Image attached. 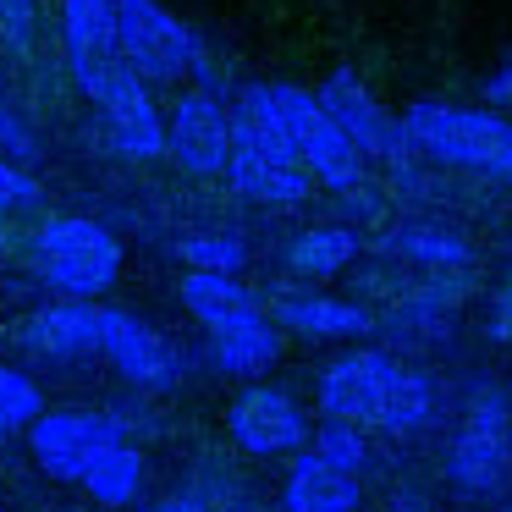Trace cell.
<instances>
[{"mask_svg": "<svg viewBox=\"0 0 512 512\" xmlns=\"http://www.w3.org/2000/svg\"><path fill=\"white\" fill-rule=\"evenodd\" d=\"M177 298H182V309H188L204 331H221V325H232V320H243V314L265 309V303H259L237 276H199V270L182 276Z\"/></svg>", "mask_w": 512, "mask_h": 512, "instance_id": "18", "label": "cell"}, {"mask_svg": "<svg viewBox=\"0 0 512 512\" xmlns=\"http://www.w3.org/2000/svg\"><path fill=\"white\" fill-rule=\"evenodd\" d=\"M402 144L424 166H452V171H474V177L512 182V116L501 111L419 100L402 116Z\"/></svg>", "mask_w": 512, "mask_h": 512, "instance_id": "1", "label": "cell"}, {"mask_svg": "<svg viewBox=\"0 0 512 512\" xmlns=\"http://www.w3.org/2000/svg\"><path fill=\"white\" fill-rule=\"evenodd\" d=\"M116 56L149 89L193 83V89L221 94V72H215L199 28H188L160 0H116Z\"/></svg>", "mask_w": 512, "mask_h": 512, "instance_id": "2", "label": "cell"}, {"mask_svg": "<svg viewBox=\"0 0 512 512\" xmlns=\"http://www.w3.org/2000/svg\"><path fill=\"white\" fill-rule=\"evenodd\" d=\"M83 490H89L100 507H111V512L116 507H133L138 490H144V452H138L133 441L116 446L111 457H100V463H94V474L83 479Z\"/></svg>", "mask_w": 512, "mask_h": 512, "instance_id": "21", "label": "cell"}, {"mask_svg": "<svg viewBox=\"0 0 512 512\" xmlns=\"http://www.w3.org/2000/svg\"><path fill=\"white\" fill-rule=\"evenodd\" d=\"M314 100H320L325 122H331L364 160H380V166H391V171H402L413 160L408 144H402V122L386 116V105L369 94V83L358 78L353 67H336L331 78L314 89Z\"/></svg>", "mask_w": 512, "mask_h": 512, "instance_id": "5", "label": "cell"}, {"mask_svg": "<svg viewBox=\"0 0 512 512\" xmlns=\"http://www.w3.org/2000/svg\"><path fill=\"white\" fill-rule=\"evenodd\" d=\"M265 314L276 320V331L309 336V342H358L375 331V314L364 303L331 298V292H281Z\"/></svg>", "mask_w": 512, "mask_h": 512, "instance_id": "13", "label": "cell"}, {"mask_svg": "<svg viewBox=\"0 0 512 512\" xmlns=\"http://www.w3.org/2000/svg\"><path fill=\"white\" fill-rule=\"evenodd\" d=\"M61 50L83 100H100L105 83L122 72L116 56V0H61Z\"/></svg>", "mask_w": 512, "mask_h": 512, "instance_id": "11", "label": "cell"}, {"mask_svg": "<svg viewBox=\"0 0 512 512\" xmlns=\"http://www.w3.org/2000/svg\"><path fill=\"white\" fill-rule=\"evenodd\" d=\"M23 347L34 358H56V364H72V358L100 353V303H45L23 320Z\"/></svg>", "mask_w": 512, "mask_h": 512, "instance_id": "14", "label": "cell"}, {"mask_svg": "<svg viewBox=\"0 0 512 512\" xmlns=\"http://www.w3.org/2000/svg\"><path fill=\"white\" fill-rule=\"evenodd\" d=\"M309 452H314V457H325L331 468H347V474H364V463H369V441H364V430H353V424H331V419L314 424Z\"/></svg>", "mask_w": 512, "mask_h": 512, "instance_id": "25", "label": "cell"}, {"mask_svg": "<svg viewBox=\"0 0 512 512\" xmlns=\"http://www.w3.org/2000/svg\"><path fill=\"white\" fill-rule=\"evenodd\" d=\"M166 155L188 177H226V166H232V105L210 89H182L166 116Z\"/></svg>", "mask_w": 512, "mask_h": 512, "instance_id": "9", "label": "cell"}, {"mask_svg": "<svg viewBox=\"0 0 512 512\" xmlns=\"http://www.w3.org/2000/svg\"><path fill=\"white\" fill-rule=\"evenodd\" d=\"M210 364L221 369V375H232V380L259 386V375H270V369L281 364V331H276V320H270L265 309H254V314H243V320L210 331Z\"/></svg>", "mask_w": 512, "mask_h": 512, "instance_id": "15", "label": "cell"}, {"mask_svg": "<svg viewBox=\"0 0 512 512\" xmlns=\"http://www.w3.org/2000/svg\"><path fill=\"white\" fill-rule=\"evenodd\" d=\"M364 501V479L331 468L325 457L298 452L292 457V474L281 485V512H358Z\"/></svg>", "mask_w": 512, "mask_h": 512, "instance_id": "16", "label": "cell"}, {"mask_svg": "<svg viewBox=\"0 0 512 512\" xmlns=\"http://www.w3.org/2000/svg\"><path fill=\"white\" fill-rule=\"evenodd\" d=\"M485 331L496 336V342H507L512 336V270H507V287L490 298V314H485Z\"/></svg>", "mask_w": 512, "mask_h": 512, "instance_id": "29", "label": "cell"}, {"mask_svg": "<svg viewBox=\"0 0 512 512\" xmlns=\"http://www.w3.org/2000/svg\"><path fill=\"white\" fill-rule=\"evenodd\" d=\"M446 479L463 496H490L507 479V397L496 386H485L468 402V419L446 457Z\"/></svg>", "mask_w": 512, "mask_h": 512, "instance_id": "10", "label": "cell"}, {"mask_svg": "<svg viewBox=\"0 0 512 512\" xmlns=\"http://www.w3.org/2000/svg\"><path fill=\"white\" fill-rule=\"evenodd\" d=\"M39 204H45V182H39L28 166H17V160H0V221L34 215Z\"/></svg>", "mask_w": 512, "mask_h": 512, "instance_id": "26", "label": "cell"}, {"mask_svg": "<svg viewBox=\"0 0 512 512\" xmlns=\"http://www.w3.org/2000/svg\"><path fill=\"white\" fill-rule=\"evenodd\" d=\"M402 364L380 347H358V353H342L320 369V386H314V402L331 424H353V430H380V413H386V397L397 386Z\"/></svg>", "mask_w": 512, "mask_h": 512, "instance_id": "6", "label": "cell"}, {"mask_svg": "<svg viewBox=\"0 0 512 512\" xmlns=\"http://www.w3.org/2000/svg\"><path fill=\"white\" fill-rule=\"evenodd\" d=\"M226 435H232L237 452L248 457H298L309 452V413H303V402L292 397V391L281 386H243L232 402H226Z\"/></svg>", "mask_w": 512, "mask_h": 512, "instance_id": "8", "label": "cell"}, {"mask_svg": "<svg viewBox=\"0 0 512 512\" xmlns=\"http://www.w3.org/2000/svg\"><path fill=\"white\" fill-rule=\"evenodd\" d=\"M397 512H430V507H424V501H413V496H402V507Z\"/></svg>", "mask_w": 512, "mask_h": 512, "instance_id": "32", "label": "cell"}, {"mask_svg": "<svg viewBox=\"0 0 512 512\" xmlns=\"http://www.w3.org/2000/svg\"><path fill=\"white\" fill-rule=\"evenodd\" d=\"M501 512H512V501H507V507H501Z\"/></svg>", "mask_w": 512, "mask_h": 512, "instance_id": "33", "label": "cell"}, {"mask_svg": "<svg viewBox=\"0 0 512 512\" xmlns=\"http://www.w3.org/2000/svg\"><path fill=\"white\" fill-rule=\"evenodd\" d=\"M94 111H100L105 138H111V149L122 160H138V166H144V160L166 155V116H160L149 83H138L127 67L105 83V94L94 100Z\"/></svg>", "mask_w": 512, "mask_h": 512, "instance_id": "12", "label": "cell"}, {"mask_svg": "<svg viewBox=\"0 0 512 512\" xmlns=\"http://www.w3.org/2000/svg\"><path fill=\"white\" fill-rule=\"evenodd\" d=\"M0 45H12L17 56L34 50V0H0Z\"/></svg>", "mask_w": 512, "mask_h": 512, "instance_id": "28", "label": "cell"}, {"mask_svg": "<svg viewBox=\"0 0 512 512\" xmlns=\"http://www.w3.org/2000/svg\"><path fill=\"white\" fill-rule=\"evenodd\" d=\"M34 155H39L34 127H28L12 105L0 100V160H17V166H23V160H34Z\"/></svg>", "mask_w": 512, "mask_h": 512, "instance_id": "27", "label": "cell"}, {"mask_svg": "<svg viewBox=\"0 0 512 512\" xmlns=\"http://www.w3.org/2000/svg\"><path fill=\"white\" fill-rule=\"evenodd\" d=\"M39 419H45V391H39V380L28 369L0 364V441L28 435Z\"/></svg>", "mask_w": 512, "mask_h": 512, "instance_id": "23", "label": "cell"}, {"mask_svg": "<svg viewBox=\"0 0 512 512\" xmlns=\"http://www.w3.org/2000/svg\"><path fill=\"white\" fill-rule=\"evenodd\" d=\"M479 94H485V105H512V56L501 61L496 72H490L485 89H479Z\"/></svg>", "mask_w": 512, "mask_h": 512, "instance_id": "30", "label": "cell"}, {"mask_svg": "<svg viewBox=\"0 0 512 512\" xmlns=\"http://www.w3.org/2000/svg\"><path fill=\"white\" fill-rule=\"evenodd\" d=\"M226 182H232V193L270 204V210H292V204H303L314 193V177L298 160H265V155H232Z\"/></svg>", "mask_w": 512, "mask_h": 512, "instance_id": "17", "label": "cell"}, {"mask_svg": "<svg viewBox=\"0 0 512 512\" xmlns=\"http://www.w3.org/2000/svg\"><path fill=\"white\" fill-rule=\"evenodd\" d=\"M100 358L127 380L133 391H177L182 386V353L133 309H116V303H100Z\"/></svg>", "mask_w": 512, "mask_h": 512, "instance_id": "7", "label": "cell"}, {"mask_svg": "<svg viewBox=\"0 0 512 512\" xmlns=\"http://www.w3.org/2000/svg\"><path fill=\"white\" fill-rule=\"evenodd\" d=\"M391 254L413 259V265H430V270H463L468 259H474V248H468V237L446 232V226H397V232L386 237Z\"/></svg>", "mask_w": 512, "mask_h": 512, "instance_id": "20", "label": "cell"}, {"mask_svg": "<svg viewBox=\"0 0 512 512\" xmlns=\"http://www.w3.org/2000/svg\"><path fill=\"white\" fill-rule=\"evenodd\" d=\"M364 248V237L353 226H309L287 243V270L292 276H309V281H325L336 270H347Z\"/></svg>", "mask_w": 512, "mask_h": 512, "instance_id": "19", "label": "cell"}, {"mask_svg": "<svg viewBox=\"0 0 512 512\" xmlns=\"http://www.w3.org/2000/svg\"><path fill=\"white\" fill-rule=\"evenodd\" d=\"M144 512H210L199 496H166V501H155V507H144Z\"/></svg>", "mask_w": 512, "mask_h": 512, "instance_id": "31", "label": "cell"}, {"mask_svg": "<svg viewBox=\"0 0 512 512\" xmlns=\"http://www.w3.org/2000/svg\"><path fill=\"white\" fill-rule=\"evenodd\" d=\"M177 254L199 276H243V265H248V243L237 232H193L177 243Z\"/></svg>", "mask_w": 512, "mask_h": 512, "instance_id": "24", "label": "cell"}, {"mask_svg": "<svg viewBox=\"0 0 512 512\" xmlns=\"http://www.w3.org/2000/svg\"><path fill=\"white\" fill-rule=\"evenodd\" d=\"M34 276L56 292L61 303H100L122 281V237L94 215H50L34 232Z\"/></svg>", "mask_w": 512, "mask_h": 512, "instance_id": "3", "label": "cell"}, {"mask_svg": "<svg viewBox=\"0 0 512 512\" xmlns=\"http://www.w3.org/2000/svg\"><path fill=\"white\" fill-rule=\"evenodd\" d=\"M127 446V419L122 413H94V408H45V419L28 430V452H34L39 474L61 479V485H83L100 457Z\"/></svg>", "mask_w": 512, "mask_h": 512, "instance_id": "4", "label": "cell"}, {"mask_svg": "<svg viewBox=\"0 0 512 512\" xmlns=\"http://www.w3.org/2000/svg\"><path fill=\"white\" fill-rule=\"evenodd\" d=\"M435 419V380L424 369H402L397 386L386 397V413H380V430L386 435H413Z\"/></svg>", "mask_w": 512, "mask_h": 512, "instance_id": "22", "label": "cell"}]
</instances>
